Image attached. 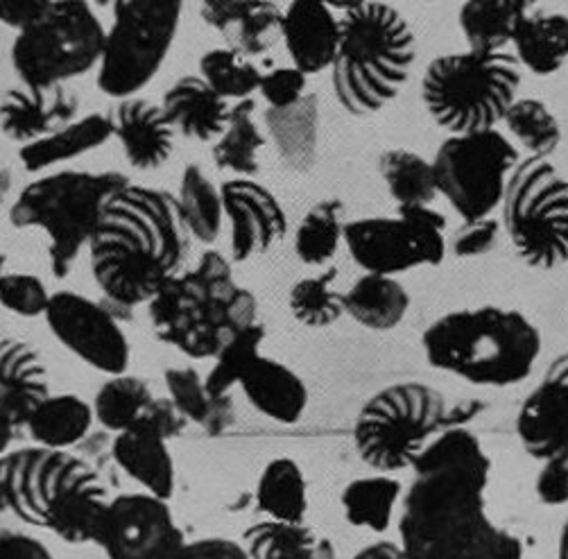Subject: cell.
I'll return each mask as SVG.
<instances>
[{
  "instance_id": "f5cc1de1",
  "label": "cell",
  "mask_w": 568,
  "mask_h": 559,
  "mask_svg": "<svg viewBox=\"0 0 568 559\" xmlns=\"http://www.w3.org/2000/svg\"><path fill=\"white\" fill-rule=\"evenodd\" d=\"M0 559H54V555L32 535L0 532Z\"/></svg>"
},
{
  "instance_id": "9a60e30c",
  "label": "cell",
  "mask_w": 568,
  "mask_h": 559,
  "mask_svg": "<svg viewBox=\"0 0 568 559\" xmlns=\"http://www.w3.org/2000/svg\"><path fill=\"white\" fill-rule=\"evenodd\" d=\"M43 317L54 341L91 369L106 376L128 372L132 347L121 322L111 315L104 302L73 291H57Z\"/></svg>"
},
{
  "instance_id": "c3c4849f",
  "label": "cell",
  "mask_w": 568,
  "mask_h": 559,
  "mask_svg": "<svg viewBox=\"0 0 568 559\" xmlns=\"http://www.w3.org/2000/svg\"><path fill=\"white\" fill-rule=\"evenodd\" d=\"M308 75L295 67H276L261 75L258 93L267 102V106L281 109L300 102L306 95Z\"/></svg>"
},
{
  "instance_id": "9f6ffc18",
  "label": "cell",
  "mask_w": 568,
  "mask_h": 559,
  "mask_svg": "<svg viewBox=\"0 0 568 559\" xmlns=\"http://www.w3.org/2000/svg\"><path fill=\"white\" fill-rule=\"evenodd\" d=\"M21 430L23 428L14 421V417L10 413H6L3 408H0V456H6L8 451H12L10 446L21 435Z\"/></svg>"
},
{
  "instance_id": "603a6c76",
  "label": "cell",
  "mask_w": 568,
  "mask_h": 559,
  "mask_svg": "<svg viewBox=\"0 0 568 559\" xmlns=\"http://www.w3.org/2000/svg\"><path fill=\"white\" fill-rule=\"evenodd\" d=\"M50 395L48 367L41 352L21 338L0 341V408L26 430L30 415Z\"/></svg>"
},
{
  "instance_id": "836d02e7",
  "label": "cell",
  "mask_w": 568,
  "mask_h": 559,
  "mask_svg": "<svg viewBox=\"0 0 568 559\" xmlns=\"http://www.w3.org/2000/svg\"><path fill=\"white\" fill-rule=\"evenodd\" d=\"M530 12L524 0H465L460 28L476 52H500L515 41L519 23Z\"/></svg>"
},
{
  "instance_id": "e7e4bbea",
  "label": "cell",
  "mask_w": 568,
  "mask_h": 559,
  "mask_svg": "<svg viewBox=\"0 0 568 559\" xmlns=\"http://www.w3.org/2000/svg\"><path fill=\"white\" fill-rule=\"evenodd\" d=\"M428 3H433V0H428Z\"/></svg>"
},
{
  "instance_id": "8d00e7d4",
  "label": "cell",
  "mask_w": 568,
  "mask_h": 559,
  "mask_svg": "<svg viewBox=\"0 0 568 559\" xmlns=\"http://www.w3.org/2000/svg\"><path fill=\"white\" fill-rule=\"evenodd\" d=\"M178 202L191 238L202 245H213L222 234L224 206L220 189L211 182L202 165L191 163L184 167Z\"/></svg>"
},
{
  "instance_id": "83f0119b",
  "label": "cell",
  "mask_w": 568,
  "mask_h": 559,
  "mask_svg": "<svg viewBox=\"0 0 568 559\" xmlns=\"http://www.w3.org/2000/svg\"><path fill=\"white\" fill-rule=\"evenodd\" d=\"M410 311V295L396 276L365 272L345 293V315L369 331H392Z\"/></svg>"
},
{
  "instance_id": "f35d334b",
  "label": "cell",
  "mask_w": 568,
  "mask_h": 559,
  "mask_svg": "<svg viewBox=\"0 0 568 559\" xmlns=\"http://www.w3.org/2000/svg\"><path fill=\"white\" fill-rule=\"evenodd\" d=\"M378 173L399 206H430L437 193L433 161L413 150H387L378 156Z\"/></svg>"
},
{
  "instance_id": "b9f144b4",
  "label": "cell",
  "mask_w": 568,
  "mask_h": 559,
  "mask_svg": "<svg viewBox=\"0 0 568 559\" xmlns=\"http://www.w3.org/2000/svg\"><path fill=\"white\" fill-rule=\"evenodd\" d=\"M513 136L530 156H548L561 143V128L546 102L537 98H517L503 119Z\"/></svg>"
},
{
  "instance_id": "f907efd6",
  "label": "cell",
  "mask_w": 568,
  "mask_h": 559,
  "mask_svg": "<svg viewBox=\"0 0 568 559\" xmlns=\"http://www.w3.org/2000/svg\"><path fill=\"white\" fill-rule=\"evenodd\" d=\"M178 559H250L241 541L226 537H204L186 541Z\"/></svg>"
},
{
  "instance_id": "91938a15",
  "label": "cell",
  "mask_w": 568,
  "mask_h": 559,
  "mask_svg": "<svg viewBox=\"0 0 568 559\" xmlns=\"http://www.w3.org/2000/svg\"><path fill=\"white\" fill-rule=\"evenodd\" d=\"M84 3H89L93 10L100 8V10H116L121 8L125 0H84Z\"/></svg>"
},
{
  "instance_id": "f546056e",
  "label": "cell",
  "mask_w": 568,
  "mask_h": 559,
  "mask_svg": "<svg viewBox=\"0 0 568 559\" xmlns=\"http://www.w3.org/2000/svg\"><path fill=\"white\" fill-rule=\"evenodd\" d=\"M250 559H337L333 543L306 521L263 519L243 532Z\"/></svg>"
},
{
  "instance_id": "5bb4252c",
  "label": "cell",
  "mask_w": 568,
  "mask_h": 559,
  "mask_svg": "<svg viewBox=\"0 0 568 559\" xmlns=\"http://www.w3.org/2000/svg\"><path fill=\"white\" fill-rule=\"evenodd\" d=\"M186 541L168 500L148 491L113 496L93 539L106 559H178Z\"/></svg>"
},
{
  "instance_id": "6125c7cd",
  "label": "cell",
  "mask_w": 568,
  "mask_h": 559,
  "mask_svg": "<svg viewBox=\"0 0 568 559\" xmlns=\"http://www.w3.org/2000/svg\"><path fill=\"white\" fill-rule=\"evenodd\" d=\"M6 263H8V258H6L3 254H0V276L6 274Z\"/></svg>"
},
{
  "instance_id": "7a4b0ae2",
  "label": "cell",
  "mask_w": 568,
  "mask_h": 559,
  "mask_svg": "<svg viewBox=\"0 0 568 559\" xmlns=\"http://www.w3.org/2000/svg\"><path fill=\"white\" fill-rule=\"evenodd\" d=\"M489 478L465 469L415 474L402 498L399 546L408 559H526L524 541L487 512Z\"/></svg>"
},
{
  "instance_id": "5b68a950",
  "label": "cell",
  "mask_w": 568,
  "mask_h": 559,
  "mask_svg": "<svg viewBox=\"0 0 568 559\" xmlns=\"http://www.w3.org/2000/svg\"><path fill=\"white\" fill-rule=\"evenodd\" d=\"M417 37L408 19L387 3H374L339 19V41L331 64L337 102L365 119L385 109L410 78Z\"/></svg>"
},
{
  "instance_id": "7bdbcfd3",
  "label": "cell",
  "mask_w": 568,
  "mask_h": 559,
  "mask_svg": "<svg viewBox=\"0 0 568 559\" xmlns=\"http://www.w3.org/2000/svg\"><path fill=\"white\" fill-rule=\"evenodd\" d=\"M337 270L328 267L317 276H306L291 288L288 308L308 328H326L345 315V293L335 291Z\"/></svg>"
},
{
  "instance_id": "4316f807",
  "label": "cell",
  "mask_w": 568,
  "mask_h": 559,
  "mask_svg": "<svg viewBox=\"0 0 568 559\" xmlns=\"http://www.w3.org/2000/svg\"><path fill=\"white\" fill-rule=\"evenodd\" d=\"M109 139H113L111 114L106 116L95 111V114L78 116L73 123L52 132L50 136L21 145L19 161L26 173L41 175L54 165L102 148Z\"/></svg>"
},
{
  "instance_id": "816d5d0a",
  "label": "cell",
  "mask_w": 568,
  "mask_h": 559,
  "mask_svg": "<svg viewBox=\"0 0 568 559\" xmlns=\"http://www.w3.org/2000/svg\"><path fill=\"white\" fill-rule=\"evenodd\" d=\"M143 421H148L150 426H154L168 441L175 439L178 435H182L189 426L186 417L178 410V406L170 402L168 397H154L150 402V406L145 408V413L141 415Z\"/></svg>"
},
{
  "instance_id": "be15d7a7",
  "label": "cell",
  "mask_w": 568,
  "mask_h": 559,
  "mask_svg": "<svg viewBox=\"0 0 568 559\" xmlns=\"http://www.w3.org/2000/svg\"><path fill=\"white\" fill-rule=\"evenodd\" d=\"M524 3H526L530 10H532V8L539 3V0H524Z\"/></svg>"
},
{
  "instance_id": "30bf717a",
  "label": "cell",
  "mask_w": 568,
  "mask_h": 559,
  "mask_svg": "<svg viewBox=\"0 0 568 559\" xmlns=\"http://www.w3.org/2000/svg\"><path fill=\"white\" fill-rule=\"evenodd\" d=\"M500 209L503 232L526 265L555 270L568 263V180L548 156L517 163Z\"/></svg>"
},
{
  "instance_id": "6da1fadb",
  "label": "cell",
  "mask_w": 568,
  "mask_h": 559,
  "mask_svg": "<svg viewBox=\"0 0 568 559\" xmlns=\"http://www.w3.org/2000/svg\"><path fill=\"white\" fill-rule=\"evenodd\" d=\"M191 241L178 195L130 182L100 211L89 241L91 274L104 299L148 306L182 272Z\"/></svg>"
},
{
  "instance_id": "bcb514c9",
  "label": "cell",
  "mask_w": 568,
  "mask_h": 559,
  "mask_svg": "<svg viewBox=\"0 0 568 559\" xmlns=\"http://www.w3.org/2000/svg\"><path fill=\"white\" fill-rule=\"evenodd\" d=\"M52 293L37 274L28 272H6L0 276V306L12 315L32 319L43 317L48 311Z\"/></svg>"
},
{
  "instance_id": "44dd1931",
  "label": "cell",
  "mask_w": 568,
  "mask_h": 559,
  "mask_svg": "<svg viewBox=\"0 0 568 559\" xmlns=\"http://www.w3.org/2000/svg\"><path fill=\"white\" fill-rule=\"evenodd\" d=\"M281 39L293 67L306 75L331 69L339 41V19L324 0H291L283 10Z\"/></svg>"
},
{
  "instance_id": "94428289",
  "label": "cell",
  "mask_w": 568,
  "mask_h": 559,
  "mask_svg": "<svg viewBox=\"0 0 568 559\" xmlns=\"http://www.w3.org/2000/svg\"><path fill=\"white\" fill-rule=\"evenodd\" d=\"M10 186H12V175H10V171H0V204L6 202V195L10 193Z\"/></svg>"
},
{
  "instance_id": "ab89813d",
  "label": "cell",
  "mask_w": 568,
  "mask_h": 559,
  "mask_svg": "<svg viewBox=\"0 0 568 559\" xmlns=\"http://www.w3.org/2000/svg\"><path fill=\"white\" fill-rule=\"evenodd\" d=\"M345 204L322 200L302 217L295 234V254L304 265H326L345 243Z\"/></svg>"
},
{
  "instance_id": "74e56055",
  "label": "cell",
  "mask_w": 568,
  "mask_h": 559,
  "mask_svg": "<svg viewBox=\"0 0 568 559\" xmlns=\"http://www.w3.org/2000/svg\"><path fill=\"white\" fill-rule=\"evenodd\" d=\"M152 399H154V393L148 385V380L125 372V374L109 376L100 385V389L91 402V408H93L95 421L104 430L116 435L134 426Z\"/></svg>"
},
{
  "instance_id": "db71d44e",
  "label": "cell",
  "mask_w": 568,
  "mask_h": 559,
  "mask_svg": "<svg viewBox=\"0 0 568 559\" xmlns=\"http://www.w3.org/2000/svg\"><path fill=\"white\" fill-rule=\"evenodd\" d=\"M52 6V0H0V23L21 30Z\"/></svg>"
},
{
  "instance_id": "ac0fdd59",
  "label": "cell",
  "mask_w": 568,
  "mask_h": 559,
  "mask_svg": "<svg viewBox=\"0 0 568 559\" xmlns=\"http://www.w3.org/2000/svg\"><path fill=\"white\" fill-rule=\"evenodd\" d=\"M80 116V95L67 84L52 89L14 87L0 98V132L26 145L50 136Z\"/></svg>"
},
{
  "instance_id": "484cf974",
  "label": "cell",
  "mask_w": 568,
  "mask_h": 559,
  "mask_svg": "<svg viewBox=\"0 0 568 559\" xmlns=\"http://www.w3.org/2000/svg\"><path fill=\"white\" fill-rule=\"evenodd\" d=\"M265 134L291 173H311L320 154V98L306 93L291 106L263 111Z\"/></svg>"
},
{
  "instance_id": "52a82bcc",
  "label": "cell",
  "mask_w": 568,
  "mask_h": 559,
  "mask_svg": "<svg viewBox=\"0 0 568 559\" xmlns=\"http://www.w3.org/2000/svg\"><path fill=\"white\" fill-rule=\"evenodd\" d=\"M521 67L507 52H450L435 58L422 78V102L448 134L496 130L519 98Z\"/></svg>"
},
{
  "instance_id": "1f68e13d",
  "label": "cell",
  "mask_w": 568,
  "mask_h": 559,
  "mask_svg": "<svg viewBox=\"0 0 568 559\" xmlns=\"http://www.w3.org/2000/svg\"><path fill=\"white\" fill-rule=\"evenodd\" d=\"M254 500L256 510L265 519L288 524L306 521L308 482L302 467L288 456L270 460L258 476Z\"/></svg>"
},
{
  "instance_id": "d6a6232c",
  "label": "cell",
  "mask_w": 568,
  "mask_h": 559,
  "mask_svg": "<svg viewBox=\"0 0 568 559\" xmlns=\"http://www.w3.org/2000/svg\"><path fill=\"white\" fill-rule=\"evenodd\" d=\"M256 102L252 98L239 100L226 121L222 134L213 141L211 159L215 167L241 177H254L261 171L258 152L265 145V134L254 121Z\"/></svg>"
},
{
  "instance_id": "6f0895ef",
  "label": "cell",
  "mask_w": 568,
  "mask_h": 559,
  "mask_svg": "<svg viewBox=\"0 0 568 559\" xmlns=\"http://www.w3.org/2000/svg\"><path fill=\"white\" fill-rule=\"evenodd\" d=\"M324 3L333 10V12H354V10H361L369 3H374V0H324Z\"/></svg>"
},
{
  "instance_id": "277c9868",
  "label": "cell",
  "mask_w": 568,
  "mask_h": 559,
  "mask_svg": "<svg viewBox=\"0 0 568 559\" xmlns=\"http://www.w3.org/2000/svg\"><path fill=\"white\" fill-rule=\"evenodd\" d=\"M430 367L478 387L524 383L544 349L537 324L521 311L476 306L437 317L422 335Z\"/></svg>"
},
{
  "instance_id": "681fc988",
  "label": "cell",
  "mask_w": 568,
  "mask_h": 559,
  "mask_svg": "<svg viewBox=\"0 0 568 559\" xmlns=\"http://www.w3.org/2000/svg\"><path fill=\"white\" fill-rule=\"evenodd\" d=\"M535 494L548 508L568 506V467L559 463H541Z\"/></svg>"
},
{
  "instance_id": "7dc6e473",
  "label": "cell",
  "mask_w": 568,
  "mask_h": 559,
  "mask_svg": "<svg viewBox=\"0 0 568 559\" xmlns=\"http://www.w3.org/2000/svg\"><path fill=\"white\" fill-rule=\"evenodd\" d=\"M503 234V225L491 215L480 220H463V227L453 232L448 250L458 258H478L496 250Z\"/></svg>"
},
{
  "instance_id": "7c38bea8",
  "label": "cell",
  "mask_w": 568,
  "mask_h": 559,
  "mask_svg": "<svg viewBox=\"0 0 568 559\" xmlns=\"http://www.w3.org/2000/svg\"><path fill=\"white\" fill-rule=\"evenodd\" d=\"M519 150L498 130L450 134L435 152L437 193L463 220L487 217L500 206Z\"/></svg>"
},
{
  "instance_id": "e575fe53",
  "label": "cell",
  "mask_w": 568,
  "mask_h": 559,
  "mask_svg": "<svg viewBox=\"0 0 568 559\" xmlns=\"http://www.w3.org/2000/svg\"><path fill=\"white\" fill-rule=\"evenodd\" d=\"M168 399L178 406L189 424L217 435L234 421L232 399H215L206 389L204 376L193 365H175L163 372Z\"/></svg>"
},
{
  "instance_id": "3957f363",
  "label": "cell",
  "mask_w": 568,
  "mask_h": 559,
  "mask_svg": "<svg viewBox=\"0 0 568 559\" xmlns=\"http://www.w3.org/2000/svg\"><path fill=\"white\" fill-rule=\"evenodd\" d=\"M148 317L159 343L191 360H213L258 322V302L236 282L232 261L206 250L148 302Z\"/></svg>"
},
{
  "instance_id": "f1b7e54d",
  "label": "cell",
  "mask_w": 568,
  "mask_h": 559,
  "mask_svg": "<svg viewBox=\"0 0 568 559\" xmlns=\"http://www.w3.org/2000/svg\"><path fill=\"white\" fill-rule=\"evenodd\" d=\"M515 58L532 75L546 78L568 62V17L530 10L515 34Z\"/></svg>"
},
{
  "instance_id": "11a10c76",
  "label": "cell",
  "mask_w": 568,
  "mask_h": 559,
  "mask_svg": "<svg viewBox=\"0 0 568 559\" xmlns=\"http://www.w3.org/2000/svg\"><path fill=\"white\" fill-rule=\"evenodd\" d=\"M352 559H408L399 543L394 541H376L358 550Z\"/></svg>"
},
{
  "instance_id": "ba28073f",
  "label": "cell",
  "mask_w": 568,
  "mask_h": 559,
  "mask_svg": "<svg viewBox=\"0 0 568 559\" xmlns=\"http://www.w3.org/2000/svg\"><path fill=\"white\" fill-rule=\"evenodd\" d=\"M446 419L448 404L439 389L419 380L394 383L378 389L356 415L354 449L378 474L413 469Z\"/></svg>"
},
{
  "instance_id": "2e32d148",
  "label": "cell",
  "mask_w": 568,
  "mask_h": 559,
  "mask_svg": "<svg viewBox=\"0 0 568 559\" xmlns=\"http://www.w3.org/2000/svg\"><path fill=\"white\" fill-rule=\"evenodd\" d=\"M521 446L537 463L568 467V352L557 356L517 413Z\"/></svg>"
},
{
  "instance_id": "8fae6325",
  "label": "cell",
  "mask_w": 568,
  "mask_h": 559,
  "mask_svg": "<svg viewBox=\"0 0 568 559\" xmlns=\"http://www.w3.org/2000/svg\"><path fill=\"white\" fill-rule=\"evenodd\" d=\"M182 14L184 0H125L113 10L98 64V89L113 100L139 95L165 64Z\"/></svg>"
},
{
  "instance_id": "60d3db41",
  "label": "cell",
  "mask_w": 568,
  "mask_h": 559,
  "mask_svg": "<svg viewBox=\"0 0 568 559\" xmlns=\"http://www.w3.org/2000/svg\"><path fill=\"white\" fill-rule=\"evenodd\" d=\"M428 469H465L489 478L491 460L483 449L480 439L469 428L456 426L439 430L417 456L413 474Z\"/></svg>"
},
{
  "instance_id": "d590c367",
  "label": "cell",
  "mask_w": 568,
  "mask_h": 559,
  "mask_svg": "<svg viewBox=\"0 0 568 559\" xmlns=\"http://www.w3.org/2000/svg\"><path fill=\"white\" fill-rule=\"evenodd\" d=\"M402 498V480H396L389 474H376L352 480L339 494V506H343L347 524L381 535L392 526Z\"/></svg>"
},
{
  "instance_id": "9c48e42d",
  "label": "cell",
  "mask_w": 568,
  "mask_h": 559,
  "mask_svg": "<svg viewBox=\"0 0 568 559\" xmlns=\"http://www.w3.org/2000/svg\"><path fill=\"white\" fill-rule=\"evenodd\" d=\"M106 28L84 0H52L21 28L12 43V69L21 84L52 89L98 69Z\"/></svg>"
},
{
  "instance_id": "d4e9b609",
  "label": "cell",
  "mask_w": 568,
  "mask_h": 559,
  "mask_svg": "<svg viewBox=\"0 0 568 559\" xmlns=\"http://www.w3.org/2000/svg\"><path fill=\"white\" fill-rule=\"evenodd\" d=\"M239 387L256 413L283 426L297 424L308 408L304 380L288 365L263 354L247 367Z\"/></svg>"
},
{
  "instance_id": "680465c9",
  "label": "cell",
  "mask_w": 568,
  "mask_h": 559,
  "mask_svg": "<svg viewBox=\"0 0 568 559\" xmlns=\"http://www.w3.org/2000/svg\"><path fill=\"white\" fill-rule=\"evenodd\" d=\"M557 559H568V517L561 524L559 541H557Z\"/></svg>"
},
{
  "instance_id": "ee69618b",
  "label": "cell",
  "mask_w": 568,
  "mask_h": 559,
  "mask_svg": "<svg viewBox=\"0 0 568 559\" xmlns=\"http://www.w3.org/2000/svg\"><path fill=\"white\" fill-rule=\"evenodd\" d=\"M261 69L232 48H213L202 54L200 78L224 100H247L258 91Z\"/></svg>"
},
{
  "instance_id": "7402d4cb",
  "label": "cell",
  "mask_w": 568,
  "mask_h": 559,
  "mask_svg": "<svg viewBox=\"0 0 568 559\" xmlns=\"http://www.w3.org/2000/svg\"><path fill=\"white\" fill-rule=\"evenodd\" d=\"M111 458L143 491L163 500L173 498L178 482L175 460L168 439L148 421L139 419L134 426L113 435Z\"/></svg>"
},
{
  "instance_id": "d6986e66",
  "label": "cell",
  "mask_w": 568,
  "mask_h": 559,
  "mask_svg": "<svg viewBox=\"0 0 568 559\" xmlns=\"http://www.w3.org/2000/svg\"><path fill=\"white\" fill-rule=\"evenodd\" d=\"M200 17L243 58H256L281 39L283 10L274 0H200Z\"/></svg>"
},
{
  "instance_id": "f6af8a7d",
  "label": "cell",
  "mask_w": 568,
  "mask_h": 559,
  "mask_svg": "<svg viewBox=\"0 0 568 559\" xmlns=\"http://www.w3.org/2000/svg\"><path fill=\"white\" fill-rule=\"evenodd\" d=\"M263 341H265V326L256 322L243 333H239L230 345H224L217 352L209 374L204 376L211 397L232 399V389L241 385V378L247 372V367L261 356Z\"/></svg>"
},
{
  "instance_id": "cb8c5ba5",
  "label": "cell",
  "mask_w": 568,
  "mask_h": 559,
  "mask_svg": "<svg viewBox=\"0 0 568 559\" xmlns=\"http://www.w3.org/2000/svg\"><path fill=\"white\" fill-rule=\"evenodd\" d=\"M161 109L175 134L209 143L215 141L230 121V100L217 95L200 75H184L168 87Z\"/></svg>"
},
{
  "instance_id": "4dcf8cb0",
  "label": "cell",
  "mask_w": 568,
  "mask_h": 559,
  "mask_svg": "<svg viewBox=\"0 0 568 559\" xmlns=\"http://www.w3.org/2000/svg\"><path fill=\"white\" fill-rule=\"evenodd\" d=\"M93 408L78 395H50L26 424V433L37 446L54 451H71L93 426Z\"/></svg>"
},
{
  "instance_id": "ffe728a7",
  "label": "cell",
  "mask_w": 568,
  "mask_h": 559,
  "mask_svg": "<svg viewBox=\"0 0 568 559\" xmlns=\"http://www.w3.org/2000/svg\"><path fill=\"white\" fill-rule=\"evenodd\" d=\"M113 139L134 171H156L175 150V130L170 128L161 104L148 98H125L111 111Z\"/></svg>"
},
{
  "instance_id": "e0dca14e",
  "label": "cell",
  "mask_w": 568,
  "mask_h": 559,
  "mask_svg": "<svg viewBox=\"0 0 568 559\" xmlns=\"http://www.w3.org/2000/svg\"><path fill=\"white\" fill-rule=\"evenodd\" d=\"M224 217L232 230V261L245 263L272 250L288 232V217L263 184L239 177L220 186Z\"/></svg>"
},
{
  "instance_id": "4fadbf2b",
  "label": "cell",
  "mask_w": 568,
  "mask_h": 559,
  "mask_svg": "<svg viewBox=\"0 0 568 559\" xmlns=\"http://www.w3.org/2000/svg\"><path fill=\"white\" fill-rule=\"evenodd\" d=\"M446 217L430 206H399L396 215H374L345 225V245L358 267L396 276L439 265L446 256Z\"/></svg>"
},
{
  "instance_id": "8992f818",
  "label": "cell",
  "mask_w": 568,
  "mask_h": 559,
  "mask_svg": "<svg viewBox=\"0 0 568 559\" xmlns=\"http://www.w3.org/2000/svg\"><path fill=\"white\" fill-rule=\"evenodd\" d=\"M130 184L128 175L106 171H57L30 182L10 206L17 230H41L48 236V265L54 278H67L95 232L109 195Z\"/></svg>"
}]
</instances>
